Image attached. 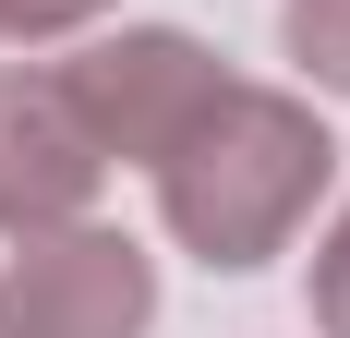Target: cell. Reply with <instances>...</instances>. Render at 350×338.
<instances>
[{
	"instance_id": "obj_1",
	"label": "cell",
	"mask_w": 350,
	"mask_h": 338,
	"mask_svg": "<svg viewBox=\"0 0 350 338\" xmlns=\"http://www.w3.org/2000/svg\"><path fill=\"white\" fill-rule=\"evenodd\" d=\"M326 169H338V145H326V121L302 97H278V85H217L206 109H193V133L157 157V218H170L181 254H206V266H266V254H290V230L314 218Z\"/></svg>"
},
{
	"instance_id": "obj_2",
	"label": "cell",
	"mask_w": 350,
	"mask_h": 338,
	"mask_svg": "<svg viewBox=\"0 0 350 338\" xmlns=\"http://www.w3.org/2000/svg\"><path fill=\"white\" fill-rule=\"evenodd\" d=\"M217 85H230L217 49H193L181 25H121V36H97V49L61 61V97H72V121H85V145H97V157H133V169L170 157Z\"/></svg>"
},
{
	"instance_id": "obj_3",
	"label": "cell",
	"mask_w": 350,
	"mask_h": 338,
	"mask_svg": "<svg viewBox=\"0 0 350 338\" xmlns=\"http://www.w3.org/2000/svg\"><path fill=\"white\" fill-rule=\"evenodd\" d=\"M145 314H157V266L133 230L97 218H49L0 266V338H145Z\"/></svg>"
},
{
	"instance_id": "obj_4",
	"label": "cell",
	"mask_w": 350,
	"mask_h": 338,
	"mask_svg": "<svg viewBox=\"0 0 350 338\" xmlns=\"http://www.w3.org/2000/svg\"><path fill=\"white\" fill-rule=\"evenodd\" d=\"M97 145H85V121H72L61 73H0V230L25 242L49 230V218H85L97 205Z\"/></svg>"
},
{
	"instance_id": "obj_5",
	"label": "cell",
	"mask_w": 350,
	"mask_h": 338,
	"mask_svg": "<svg viewBox=\"0 0 350 338\" xmlns=\"http://www.w3.org/2000/svg\"><path fill=\"white\" fill-rule=\"evenodd\" d=\"M278 36H290V61L314 73L326 97H350V0H290Z\"/></svg>"
},
{
	"instance_id": "obj_6",
	"label": "cell",
	"mask_w": 350,
	"mask_h": 338,
	"mask_svg": "<svg viewBox=\"0 0 350 338\" xmlns=\"http://www.w3.org/2000/svg\"><path fill=\"white\" fill-rule=\"evenodd\" d=\"M314 326L350 338V205H338V230H326V254H314Z\"/></svg>"
},
{
	"instance_id": "obj_7",
	"label": "cell",
	"mask_w": 350,
	"mask_h": 338,
	"mask_svg": "<svg viewBox=\"0 0 350 338\" xmlns=\"http://www.w3.org/2000/svg\"><path fill=\"white\" fill-rule=\"evenodd\" d=\"M109 0H0V36H72V25H97Z\"/></svg>"
}]
</instances>
